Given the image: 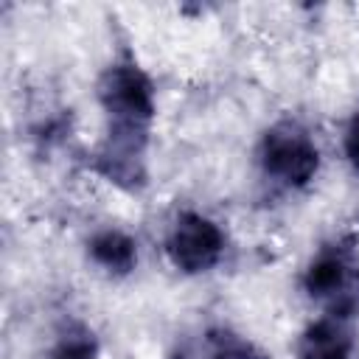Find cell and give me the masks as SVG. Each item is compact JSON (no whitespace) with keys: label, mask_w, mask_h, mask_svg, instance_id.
I'll use <instances>...</instances> for the list:
<instances>
[{"label":"cell","mask_w":359,"mask_h":359,"mask_svg":"<svg viewBox=\"0 0 359 359\" xmlns=\"http://www.w3.org/2000/svg\"><path fill=\"white\" fill-rule=\"evenodd\" d=\"M98 101L109 118V135L149 137L154 118V84L135 62H118L98 81Z\"/></svg>","instance_id":"obj_1"},{"label":"cell","mask_w":359,"mask_h":359,"mask_svg":"<svg viewBox=\"0 0 359 359\" xmlns=\"http://www.w3.org/2000/svg\"><path fill=\"white\" fill-rule=\"evenodd\" d=\"M309 297L325 303L334 317L359 311V255L348 241L325 244L303 275Z\"/></svg>","instance_id":"obj_2"},{"label":"cell","mask_w":359,"mask_h":359,"mask_svg":"<svg viewBox=\"0 0 359 359\" xmlns=\"http://www.w3.org/2000/svg\"><path fill=\"white\" fill-rule=\"evenodd\" d=\"M258 157L266 177L289 188L306 185L320 168V151L314 140L294 121H280L272 129H266V135L261 137Z\"/></svg>","instance_id":"obj_3"},{"label":"cell","mask_w":359,"mask_h":359,"mask_svg":"<svg viewBox=\"0 0 359 359\" xmlns=\"http://www.w3.org/2000/svg\"><path fill=\"white\" fill-rule=\"evenodd\" d=\"M165 252H168V261L185 275L208 272L210 266L219 264L224 252V236L219 224L210 222L208 216L185 210L177 216L165 238Z\"/></svg>","instance_id":"obj_4"},{"label":"cell","mask_w":359,"mask_h":359,"mask_svg":"<svg viewBox=\"0 0 359 359\" xmlns=\"http://www.w3.org/2000/svg\"><path fill=\"white\" fill-rule=\"evenodd\" d=\"M353 337L345 328L342 317H323L311 323L297 345V359H351Z\"/></svg>","instance_id":"obj_5"},{"label":"cell","mask_w":359,"mask_h":359,"mask_svg":"<svg viewBox=\"0 0 359 359\" xmlns=\"http://www.w3.org/2000/svg\"><path fill=\"white\" fill-rule=\"evenodd\" d=\"M90 258L107 269L109 275H129L137 264V247L135 241L121 230H101L87 244Z\"/></svg>","instance_id":"obj_6"},{"label":"cell","mask_w":359,"mask_h":359,"mask_svg":"<svg viewBox=\"0 0 359 359\" xmlns=\"http://www.w3.org/2000/svg\"><path fill=\"white\" fill-rule=\"evenodd\" d=\"M48 359H98V342H95L90 328L73 325L50 348Z\"/></svg>","instance_id":"obj_7"},{"label":"cell","mask_w":359,"mask_h":359,"mask_svg":"<svg viewBox=\"0 0 359 359\" xmlns=\"http://www.w3.org/2000/svg\"><path fill=\"white\" fill-rule=\"evenodd\" d=\"M208 359H266V353H261L250 339L219 328L210 331V356Z\"/></svg>","instance_id":"obj_8"},{"label":"cell","mask_w":359,"mask_h":359,"mask_svg":"<svg viewBox=\"0 0 359 359\" xmlns=\"http://www.w3.org/2000/svg\"><path fill=\"white\" fill-rule=\"evenodd\" d=\"M345 154H348V163L353 165V171L359 174V112L351 118V123L345 129Z\"/></svg>","instance_id":"obj_9"}]
</instances>
